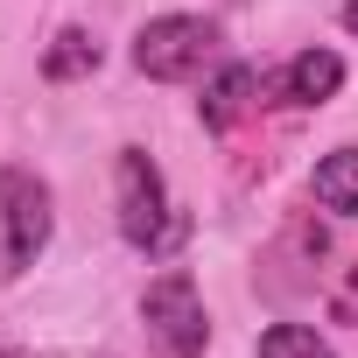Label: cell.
Returning <instances> with one entry per match:
<instances>
[{
    "mask_svg": "<svg viewBox=\"0 0 358 358\" xmlns=\"http://www.w3.org/2000/svg\"><path fill=\"white\" fill-rule=\"evenodd\" d=\"M141 323H148V344L162 358H204L211 351V316H204V295L183 267H169L148 281L141 295Z\"/></svg>",
    "mask_w": 358,
    "mask_h": 358,
    "instance_id": "2",
    "label": "cell"
},
{
    "mask_svg": "<svg viewBox=\"0 0 358 358\" xmlns=\"http://www.w3.org/2000/svg\"><path fill=\"white\" fill-rule=\"evenodd\" d=\"M309 190H316L323 211L358 218V148H330V155L316 162V176H309Z\"/></svg>",
    "mask_w": 358,
    "mask_h": 358,
    "instance_id": "7",
    "label": "cell"
},
{
    "mask_svg": "<svg viewBox=\"0 0 358 358\" xmlns=\"http://www.w3.org/2000/svg\"><path fill=\"white\" fill-rule=\"evenodd\" d=\"M50 232H57L50 183H43L36 169L8 162V169H0V274H8V281H22V274L43 260Z\"/></svg>",
    "mask_w": 358,
    "mask_h": 358,
    "instance_id": "1",
    "label": "cell"
},
{
    "mask_svg": "<svg viewBox=\"0 0 358 358\" xmlns=\"http://www.w3.org/2000/svg\"><path fill=\"white\" fill-rule=\"evenodd\" d=\"M253 358H337V351H330L309 323H274V330H260Z\"/></svg>",
    "mask_w": 358,
    "mask_h": 358,
    "instance_id": "9",
    "label": "cell"
},
{
    "mask_svg": "<svg viewBox=\"0 0 358 358\" xmlns=\"http://www.w3.org/2000/svg\"><path fill=\"white\" fill-rule=\"evenodd\" d=\"M211 50H218V29L204 15H162L134 36V71L155 85H183L211 64Z\"/></svg>",
    "mask_w": 358,
    "mask_h": 358,
    "instance_id": "4",
    "label": "cell"
},
{
    "mask_svg": "<svg viewBox=\"0 0 358 358\" xmlns=\"http://www.w3.org/2000/svg\"><path fill=\"white\" fill-rule=\"evenodd\" d=\"M253 99H260V71H253V64H225V71L204 85V106H197V113H204V127H211V134H225Z\"/></svg>",
    "mask_w": 358,
    "mask_h": 358,
    "instance_id": "6",
    "label": "cell"
},
{
    "mask_svg": "<svg viewBox=\"0 0 358 358\" xmlns=\"http://www.w3.org/2000/svg\"><path fill=\"white\" fill-rule=\"evenodd\" d=\"M344 29H351V36H358V0H344Z\"/></svg>",
    "mask_w": 358,
    "mask_h": 358,
    "instance_id": "10",
    "label": "cell"
},
{
    "mask_svg": "<svg viewBox=\"0 0 358 358\" xmlns=\"http://www.w3.org/2000/svg\"><path fill=\"white\" fill-rule=\"evenodd\" d=\"M0 358H29V351H0Z\"/></svg>",
    "mask_w": 358,
    "mask_h": 358,
    "instance_id": "11",
    "label": "cell"
},
{
    "mask_svg": "<svg viewBox=\"0 0 358 358\" xmlns=\"http://www.w3.org/2000/svg\"><path fill=\"white\" fill-rule=\"evenodd\" d=\"M85 71H99V36L64 29V36L50 43V57H43V78H50V85H71V78H85Z\"/></svg>",
    "mask_w": 358,
    "mask_h": 358,
    "instance_id": "8",
    "label": "cell"
},
{
    "mask_svg": "<svg viewBox=\"0 0 358 358\" xmlns=\"http://www.w3.org/2000/svg\"><path fill=\"white\" fill-rule=\"evenodd\" d=\"M337 85H344V57L337 50H302L274 78V99L281 106H323V99H337Z\"/></svg>",
    "mask_w": 358,
    "mask_h": 358,
    "instance_id": "5",
    "label": "cell"
},
{
    "mask_svg": "<svg viewBox=\"0 0 358 358\" xmlns=\"http://www.w3.org/2000/svg\"><path fill=\"white\" fill-rule=\"evenodd\" d=\"M113 204H120V239H127L134 253H162V246L176 239L162 169H155L141 148H120V162H113Z\"/></svg>",
    "mask_w": 358,
    "mask_h": 358,
    "instance_id": "3",
    "label": "cell"
}]
</instances>
